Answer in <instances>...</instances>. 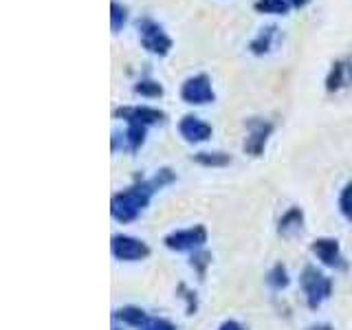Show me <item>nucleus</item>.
Here are the masks:
<instances>
[{
    "label": "nucleus",
    "mask_w": 352,
    "mask_h": 330,
    "mask_svg": "<svg viewBox=\"0 0 352 330\" xmlns=\"http://www.w3.org/2000/svg\"><path fill=\"white\" fill-rule=\"evenodd\" d=\"M172 183H176V172L168 168V165L159 168L152 176H148V179L146 176H137L128 187L113 194V198H110V216L121 225L135 223V220L150 207L154 194H159Z\"/></svg>",
    "instance_id": "f257e3e1"
},
{
    "label": "nucleus",
    "mask_w": 352,
    "mask_h": 330,
    "mask_svg": "<svg viewBox=\"0 0 352 330\" xmlns=\"http://www.w3.org/2000/svg\"><path fill=\"white\" fill-rule=\"evenodd\" d=\"M300 289L304 293V302L311 311H317L324 302L330 300L335 291L333 278L317 264H306L300 273Z\"/></svg>",
    "instance_id": "f03ea898"
},
{
    "label": "nucleus",
    "mask_w": 352,
    "mask_h": 330,
    "mask_svg": "<svg viewBox=\"0 0 352 330\" xmlns=\"http://www.w3.org/2000/svg\"><path fill=\"white\" fill-rule=\"evenodd\" d=\"M137 33H139L141 47L152 55H159V58H165L174 47L170 33L163 29V25H159L157 20H152L148 16L137 20Z\"/></svg>",
    "instance_id": "7ed1b4c3"
},
{
    "label": "nucleus",
    "mask_w": 352,
    "mask_h": 330,
    "mask_svg": "<svg viewBox=\"0 0 352 330\" xmlns=\"http://www.w3.org/2000/svg\"><path fill=\"white\" fill-rule=\"evenodd\" d=\"M209 240V231L205 225H192L183 229H174L163 236V247L174 253H194L198 249H205Z\"/></svg>",
    "instance_id": "20e7f679"
},
{
    "label": "nucleus",
    "mask_w": 352,
    "mask_h": 330,
    "mask_svg": "<svg viewBox=\"0 0 352 330\" xmlns=\"http://www.w3.org/2000/svg\"><path fill=\"white\" fill-rule=\"evenodd\" d=\"M245 128H247V137H245V143H242V150L245 154L253 159H260L264 150H267V143L273 135V121L264 119V117H249L245 121Z\"/></svg>",
    "instance_id": "39448f33"
},
{
    "label": "nucleus",
    "mask_w": 352,
    "mask_h": 330,
    "mask_svg": "<svg viewBox=\"0 0 352 330\" xmlns=\"http://www.w3.org/2000/svg\"><path fill=\"white\" fill-rule=\"evenodd\" d=\"M110 253L119 262H143L150 258V245L143 238L130 234H115L110 238Z\"/></svg>",
    "instance_id": "423d86ee"
},
{
    "label": "nucleus",
    "mask_w": 352,
    "mask_h": 330,
    "mask_svg": "<svg viewBox=\"0 0 352 330\" xmlns=\"http://www.w3.org/2000/svg\"><path fill=\"white\" fill-rule=\"evenodd\" d=\"M311 253L324 269H333V271H346L348 269V262H346L344 251H341L339 240L333 236L315 238L311 242Z\"/></svg>",
    "instance_id": "0eeeda50"
},
{
    "label": "nucleus",
    "mask_w": 352,
    "mask_h": 330,
    "mask_svg": "<svg viewBox=\"0 0 352 330\" xmlns=\"http://www.w3.org/2000/svg\"><path fill=\"white\" fill-rule=\"evenodd\" d=\"M113 117L124 121L126 126H143V128H152L157 124H163L168 115L163 110L146 106V104H135V106H117L113 110Z\"/></svg>",
    "instance_id": "6e6552de"
},
{
    "label": "nucleus",
    "mask_w": 352,
    "mask_h": 330,
    "mask_svg": "<svg viewBox=\"0 0 352 330\" xmlns=\"http://www.w3.org/2000/svg\"><path fill=\"white\" fill-rule=\"evenodd\" d=\"M181 99L190 106H207L216 102V91L212 84V77L207 73H196L187 77L181 86Z\"/></svg>",
    "instance_id": "1a4fd4ad"
},
{
    "label": "nucleus",
    "mask_w": 352,
    "mask_h": 330,
    "mask_svg": "<svg viewBox=\"0 0 352 330\" xmlns=\"http://www.w3.org/2000/svg\"><path fill=\"white\" fill-rule=\"evenodd\" d=\"M179 135L187 141V143H205L212 139L214 128L207 124L205 119L196 117V115H185L179 121Z\"/></svg>",
    "instance_id": "9d476101"
},
{
    "label": "nucleus",
    "mask_w": 352,
    "mask_h": 330,
    "mask_svg": "<svg viewBox=\"0 0 352 330\" xmlns=\"http://www.w3.org/2000/svg\"><path fill=\"white\" fill-rule=\"evenodd\" d=\"M148 139V128L143 126H126V130L121 132H113V150H124L135 154L139 152L143 146H146Z\"/></svg>",
    "instance_id": "9b49d317"
},
{
    "label": "nucleus",
    "mask_w": 352,
    "mask_h": 330,
    "mask_svg": "<svg viewBox=\"0 0 352 330\" xmlns=\"http://www.w3.org/2000/svg\"><path fill=\"white\" fill-rule=\"evenodd\" d=\"M306 227V214L302 207H289L286 212L278 218V227H275V231H278V236L284 238V240H293L297 236H302V231Z\"/></svg>",
    "instance_id": "f8f14e48"
},
{
    "label": "nucleus",
    "mask_w": 352,
    "mask_h": 330,
    "mask_svg": "<svg viewBox=\"0 0 352 330\" xmlns=\"http://www.w3.org/2000/svg\"><path fill=\"white\" fill-rule=\"evenodd\" d=\"M352 86V55L344 60H337L330 66V71L326 75V91L337 93L341 88Z\"/></svg>",
    "instance_id": "ddd939ff"
},
{
    "label": "nucleus",
    "mask_w": 352,
    "mask_h": 330,
    "mask_svg": "<svg viewBox=\"0 0 352 330\" xmlns=\"http://www.w3.org/2000/svg\"><path fill=\"white\" fill-rule=\"evenodd\" d=\"M113 319H115V324H119V326L141 330L143 326L150 322V315H148L146 308H141L137 304H126V306L115 308Z\"/></svg>",
    "instance_id": "4468645a"
},
{
    "label": "nucleus",
    "mask_w": 352,
    "mask_h": 330,
    "mask_svg": "<svg viewBox=\"0 0 352 330\" xmlns=\"http://www.w3.org/2000/svg\"><path fill=\"white\" fill-rule=\"evenodd\" d=\"M278 40H280V29L275 25H267L264 29H260L256 33V38L249 42V51L253 55H267V53L273 51L275 42H278Z\"/></svg>",
    "instance_id": "2eb2a0df"
},
{
    "label": "nucleus",
    "mask_w": 352,
    "mask_h": 330,
    "mask_svg": "<svg viewBox=\"0 0 352 330\" xmlns=\"http://www.w3.org/2000/svg\"><path fill=\"white\" fill-rule=\"evenodd\" d=\"M264 282L271 291L280 293V291H286L291 286V273H289V267H286L284 262H275L273 267L264 273Z\"/></svg>",
    "instance_id": "dca6fc26"
},
{
    "label": "nucleus",
    "mask_w": 352,
    "mask_h": 330,
    "mask_svg": "<svg viewBox=\"0 0 352 330\" xmlns=\"http://www.w3.org/2000/svg\"><path fill=\"white\" fill-rule=\"evenodd\" d=\"M192 161L198 163L201 168H227V165H231V154L229 152H223V150H201L192 154Z\"/></svg>",
    "instance_id": "f3484780"
},
{
    "label": "nucleus",
    "mask_w": 352,
    "mask_h": 330,
    "mask_svg": "<svg viewBox=\"0 0 352 330\" xmlns=\"http://www.w3.org/2000/svg\"><path fill=\"white\" fill-rule=\"evenodd\" d=\"M132 91H135V95H141V97H146V99H159L163 97V84L157 82V80H152V77H141V80L132 86Z\"/></svg>",
    "instance_id": "a211bd4d"
},
{
    "label": "nucleus",
    "mask_w": 352,
    "mask_h": 330,
    "mask_svg": "<svg viewBox=\"0 0 352 330\" xmlns=\"http://www.w3.org/2000/svg\"><path fill=\"white\" fill-rule=\"evenodd\" d=\"M212 260H214L212 253L207 249H198V251L190 253V269L198 275V280H205L209 267H212Z\"/></svg>",
    "instance_id": "6ab92c4d"
},
{
    "label": "nucleus",
    "mask_w": 352,
    "mask_h": 330,
    "mask_svg": "<svg viewBox=\"0 0 352 330\" xmlns=\"http://www.w3.org/2000/svg\"><path fill=\"white\" fill-rule=\"evenodd\" d=\"M253 9L258 14H273V16H286L291 11V5L286 0H256Z\"/></svg>",
    "instance_id": "aec40b11"
},
{
    "label": "nucleus",
    "mask_w": 352,
    "mask_h": 330,
    "mask_svg": "<svg viewBox=\"0 0 352 330\" xmlns=\"http://www.w3.org/2000/svg\"><path fill=\"white\" fill-rule=\"evenodd\" d=\"M176 297H179V300L185 304V313L187 315H196L198 313V295L185 282H181L179 286H176Z\"/></svg>",
    "instance_id": "412c9836"
},
{
    "label": "nucleus",
    "mask_w": 352,
    "mask_h": 330,
    "mask_svg": "<svg viewBox=\"0 0 352 330\" xmlns=\"http://www.w3.org/2000/svg\"><path fill=\"white\" fill-rule=\"evenodd\" d=\"M126 22H128V9L119 0H113L110 3V29H113V33H119L126 27Z\"/></svg>",
    "instance_id": "4be33fe9"
},
{
    "label": "nucleus",
    "mask_w": 352,
    "mask_h": 330,
    "mask_svg": "<svg viewBox=\"0 0 352 330\" xmlns=\"http://www.w3.org/2000/svg\"><path fill=\"white\" fill-rule=\"evenodd\" d=\"M339 214L344 216L348 223H352V181H348L339 192Z\"/></svg>",
    "instance_id": "5701e85b"
},
{
    "label": "nucleus",
    "mask_w": 352,
    "mask_h": 330,
    "mask_svg": "<svg viewBox=\"0 0 352 330\" xmlns=\"http://www.w3.org/2000/svg\"><path fill=\"white\" fill-rule=\"evenodd\" d=\"M141 330H176V326L165 317H150V322Z\"/></svg>",
    "instance_id": "b1692460"
},
{
    "label": "nucleus",
    "mask_w": 352,
    "mask_h": 330,
    "mask_svg": "<svg viewBox=\"0 0 352 330\" xmlns=\"http://www.w3.org/2000/svg\"><path fill=\"white\" fill-rule=\"evenodd\" d=\"M216 330H247V326H242L238 319H225V322H220Z\"/></svg>",
    "instance_id": "393cba45"
},
{
    "label": "nucleus",
    "mask_w": 352,
    "mask_h": 330,
    "mask_svg": "<svg viewBox=\"0 0 352 330\" xmlns=\"http://www.w3.org/2000/svg\"><path fill=\"white\" fill-rule=\"evenodd\" d=\"M304 330H337L333 324H328V322H315V324H308Z\"/></svg>",
    "instance_id": "a878e982"
},
{
    "label": "nucleus",
    "mask_w": 352,
    "mask_h": 330,
    "mask_svg": "<svg viewBox=\"0 0 352 330\" xmlns=\"http://www.w3.org/2000/svg\"><path fill=\"white\" fill-rule=\"evenodd\" d=\"M286 3H289L291 7H295V9H302V7H306L308 3H311V0H286Z\"/></svg>",
    "instance_id": "bb28decb"
},
{
    "label": "nucleus",
    "mask_w": 352,
    "mask_h": 330,
    "mask_svg": "<svg viewBox=\"0 0 352 330\" xmlns=\"http://www.w3.org/2000/svg\"><path fill=\"white\" fill-rule=\"evenodd\" d=\"M110 330H126V326H119V324H115V326L110 328Z\"/></svg>",
    "instance_id": "cd10ccee"
}]
</instances>
